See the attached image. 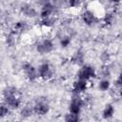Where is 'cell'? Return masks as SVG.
I'll use <instances>...</instances> for the list:
<instances>
[{"instance_id": "cell-30", "label": "cell", "mask_w": 122, "mask_h": 122, "mask_svg": "<svg viewBox=\"0 0 122 122\" xmlns=\"http://www.w3.org/2000/svg\"><path fill=\"white\" fill-rule=\"evenodd\" d=\"M98 1H100V0H98Z\"/></svg>"}, {"instance_id": "cell-18", "label": "cell", "mask_w": 122, "mask_h": 122, "mask_svg": "<svg viewBox=\"0 0 122 122\" xmlns=\"http://www.w3.org/2000/svg\"><path fill=\"white\" fill-rule=\"evenodd\" d=\"M71 36H69V35H64V36H62V37L60 38V46H61L62 48H67V47H69L70 44H71Z\"/></svg>"}, {"instance_id": "cell-6", "label": "cell", "mask_w": 122, "mask_h": 122, "mask_svg": "<svg viewBox=\"0 0 122 122\" xmlns=\"http://www.w3.org/2000/svg\"><path fill=\"white\" fill-rule=\"evenodd\" d=\"M22 69L25 72V75L26 77L30 80V81H34L38 76V71H37V69L34 68L30 63H25L23 64L22 66Z\"/></svg>"}, {"instance_id": "cell-13", "label": "cell", "mask_w": 122, "mask_h": 122, "mask_svg": "<svg viewBox=\"0 0 122 122\" xmlns=\"http://www.w3.org/2000/svg\"><path fill=\"white\" fill-rule=\"evenodd\" d=\"M33 113H34V112H33V106H31V105H30V104L25 105V106L22 108L21 112H20V114H21L23 117H26V118L31 116Z\"/></svg>"}, {"instance_id": "cell-22", "label": "cell", "mask_w": 122, "mask_h": 122, "mask_svg": "<svg viewBox=\"0 0 122 122\" xmlns=\"http://www.w3.org/2000/svg\"><path fill=\"white\" fill-rule=\"evenodd\" d=\"M79 114H74V113H68L65 115V121H69V122H75V121H78L79 120Z\"/></svg>"}, {"instance_id": "cell-11", "label": "cell", "mask_w": 122, "mask_h": 122, "mask_svg": "<svg viewBox=\"0 0 122 122\" xmlns=\"http://www.w3.org/2000/svg\"><path fill=\"white\" fill-rule=\"evenodd\" d=\"M21 11L23 14H25L27 17H30V18H33L37 15L36 10L28 4H25L21 7Z\"/></svg>"}, {"instance_id": "cell-1", "label": "cell", "mask_w": 122, "mask_h": 122, "mask_svg": "<svg viewBox=\"0 0 122 122\" xmlns=\"http://www.w3.org/2000/svg\"><path fill=\"white\" fill-rule=\"evenodd\" d=\"M53 42L49 39V38H45L43 40H41L40 42H38L36 44V51L39 54H47L50 53L51 51H52L53 50Z\"/></svg>"}, {"instance_id": "cell-23", "label": "cell", "mask_w": 122, "mask_h": 122, "mask_svg": "<svg viewBox=\"0 0 122 122\" xmlns=\"http://www.w3.org/2000/svg\"><path fill=\"white\" fill-rule=\"evenodd\" d=\"M67 5L70 8H78L81 5V0H68Z\"/></svg>"}, {"instance_id": "cell-5", "label": "cell", "mask_w": 122, "mask_h": 122, "mask_svg": "<svg viewBox=\"0 0 122 122\" xmlns=\"http://www.w3.org/2000/svg\"><path fill=\"white\" fill-rule=\"evenodd\" d=\"M37 71H38V76L41 77L44 80H49L53 75L52 70H51V68L49 63H42L38 67Z\"/></svg>"}, {"instance_id": "cell-4", "label": "cell", "mask_w": 122, "mask_h": 122, "mask_svg": "<svg viewBox=\"0 0 122 122\" xmlns=\"http://www.w3.org/2000/svg\"><path fill=\"white\" fill-rule=\"evenodd\" d=\"M49 111H50V106L45 99H39L33 105V112L35 114L45 115L49 112Z\"/></svg>"}, {"instance_id": "cell-8", "label": "cell", "mask_w": 122, "mask_h": 122, "mask_svg": "<svg viewBox=\"0 0 122 122\" xmlns=\"http://www.w3.org/2000/svg\"><path fill=\"white\" fill-rule=\"evenodd\" d=\"M56 9L54 7L53 4H51V2H48V3H45L43 5V7L41 8V11H40V16L41 18H45V17H48L50 15H52L54 14Z\"/></svg>"}, {"instance_id": "cell-2", "label": "cell", "mask_w": 122, "mask_h": 122, "mask_svg": "<svg viewBox=\"0 0 122 122\" xmlns=\"http://www.w3.org/2000/svg\"><path fill=\"white\" fill-rule=\"evenodd\" d=\"M95 77V71L94 69L90 65H84L79 69L77 72V79H82L89 81L90 79Z\"/></svg>"}, {"instance_id": "cell-24", "label": "cell", "mask_w": 122, "mask_h": 122, "mask_svg": "<svg viewBox=\"0 0 122 122\" xmlns=\"http://www.w3.org/2000/svg\"><path fill=\"white\" fill-rule=\"evenodd\" d=\"M100 58H101V60L104 62V63H107L109 60H110V54L108 53V52H103L102 54H101V56H100Z\"/></svg>"}, {"instance_id": "cell-10", "label": "cell", "mask_w": 122, "mask_h": 122, "mask_svg": "<svg viewBox=\"0 0 122 122\" xmlns=\"http://www.w3.org/2000/svg\"><path fill=\"white\" fill-rule=\"evenodd\" d=\"M87 88H88V81L86 80L77 79L72 84V91L74 93L80 94L81 92H84L87 90Z\"/></svg>"}, {"instance_id": "cell-20", "label": "cell", "mask_w": 122, "mask_h": 122, "mask_svg": "<svg viewBox=\"0 0 122 122\" xmlns=\"http://www.w3.org/2000/svg\"><path fill=\"white\" fill-rule=\"evenodd\" d=\"M114 21V14L112 13V12H109V13H106L104 15V18H103V22L106 24V25H112Z\"/></svg>"}, {"instance_id": "cell-21", "label": "cell", "mask_w": 122, "mask_h": 122, "mask_svg": "<svg viewBox=\"0 0 122 122\" xmlns=\"http://www.w3.org/2000/svg\"><path fill=\"white\" fill-rule=\"evenodd\" d=\"M10 113V108L7 104H0V117H5Z\"/></svg>"}, {"instance_id": "cell-29", "label": "cell", "mask_w": 122, "mask_h": 122, "mask_svg": "<svg viewBox=\"0 0 122 122\" xmlns=\"http://www.w3.org/2000/svg\"><path fill=\"white\" fill-rule=\"evenodd\" d=\"M53 1H55V0H52V2H53Z\"/></svg>"}, {"instance_id": "cell-15", "label": "cell", "mask_w": 122, "mask_h": 122, "mask_svg": "<svg viewBox=\"0 0 122 122\" xmlns=\"http://www.w3.org/2000/svg\"><path fill=\"white\" fill-rule=\"evenodd\" d=\"M72 62L76 65H82L84 62V53L81 51H77L72 56Z\"/></svg>"}, {"instance_id": "cell-19", "label": "cell", "mask_w": 122, "mask_h": 122, "mask_svg": "<svg viewBox=\"0 0 122 122\" xmlns=\"http://www.w3.org/2000/svg\"><path fill=\"white\" fill-rule=\"evenodd\" d=\"M98 87H99V89H100L101 91L106 92V91H108V90L110 89L111 83H110V81H109L108 79H102V80L99 82Z\"/></svg>"}, {"instance_id": "cell-12", "label": "cell", "mask_w": 122, "mask_h": 122, "mask_svg": "<svg viewBox=\"0 0 122 122\" xmlns=\"http://www.w3.org/2000/svg\"><path fill=\"white\" fill-rule=\"evenodd\" d=\"M56 20H57V18H56L55 14H52V15H50L48 17L41 18V25L43 27H46V28H51L56 23Z\"/></svg>"}, {"instance_id": "cell-26", "label": "cell", "mask_w": 122, "mask_h": 122, "mask_svg": "<svg viewBox=\"0 0 122 122\" xmlns=\"http://www.w3.org/2000/svg\"><path fill=\"white\" fill-rule=\"evenodd\" d=\"M114 86H115L117 89L120 90V88H121V76H120V75H119V76L117 77V79L114 81Z\"/></svg>"}, {"instance_id": "cell-16", "label": "cell", "mask_w": 122, "mask_h": 122, "mask_svg": "<svg viewBox=\"0 0 122 122\" xmlns=\"http://www.w3.org/2000/svg\"><path fill=\"white\" fill-rule=\"evenodd\" d=\"M113 114H114V108H113V106L112 104H108L105 107L104 111H103V116H104V118L109 119V118L112 117Z\"/></svg>"}, {"instance_id": "cell-9", "label": "cell", "mask_w": 122, "mask_h": 122, "mask_svg": "<svg viewBox=\"0 0 122 122\" xmlns=\"http://www.w3.org/2000/svg\"><path fill=\"white\" fill-rule=\"evenodd\" d=\"M81 18H82L83 22H84L87 26H92V25H93V24L96 22V20H97L95 14H94L92 10H85V11L81 14Z\"/></svg>"}, {"instance_id": "cell-7", "label": "cell", "mask_w": 122, "mask_h": 122, "mask_svg": "<svg viewBox=\"0 0 122 122\" xmlns=\"http://www.w3.org/2000/svg\"><path fill=\"white\" fill-rule=\"evenodd\" d=\"M3 99H4V103L7 104L10 109H12V110L18 109L20 107V105H21V100L17 96V94L7 96V97H4Z\"/></svg>"}, {"instance_id": "cell-25", "label": "cell", "mask_w": 122, "mask_h": 122, "mask_svg": "<svg viewBox=\"0 0 122 122\" xmlns=\"http://www.w3.org/2000/svg\"><path fill=\"white\" fill-rule=\"evenodd\" d=\"M102 74H103V76L104 77H106V76H108V75H110V69L107 67V66H104L103 68H102Z\"/></svg>"}, {"instance_id": "cell-3", "label": "cell", "mask_w": 122, "mask_h": 122, "mask_svg": "<svg viewBox=\"0 0 122 122\" xmlns=\"http://www.w3.org/2000/svg\"><path fill=\"white\" fill-rule=\"evenodd\" d=\"M84 105V100L83 98L78 94V93H74V95L72 96L71 100V104H70V112L74 113V114H79L82 107Z\"/></svg>"}, {"instance_id": "cell-27", "label": "cell", "mask_w": 122, "mask_h": 122, "mask_svg": "<svg viewBox=\"0 0 122 122\" xmlns=\"http://www.w3.org/2000/svg\"><path fill=\"white\" fill-rule=\"evenodd\" d=\"M109 1L112 2V3H113V4H118V3H120L121 0H109Z\"/></svg>"}, {"instance_id": "cell-14", "label": "cell", "mask_w": 122, "mask_h": 122, "mask_svg": "<svg viewBox=\"0 0 122 122\" xmlns=\"http://www.w3.org/2000/svg\"><path fill=\"white\" fill-rule=\"evenodd\" d=\"M16 37H17V32L13 30H10L8 35H7V38H6V41H7V44L10 47L14 46L15 43H16Z\"/></svg>"}, {"instance_id": "cell-28", "label": "cell", "mask_w": 122, "mask_h": 122, "mask_svg": "<svg viewBox=\"0 0 122 122\" xmlns=\"http://www.w3.org/2000/svg\"><path fill=\"white\" fill-rule=\"evenodd\" d=\"M43 1H44L45 3H48V2H51L52 0H43Z\"/></svg>"}, {"instance_id": "cell-17", "label": "cell", "mask_w": 122, "mask_h": 122, "mask_svg": "<svg viewBox=\"0 0 122 122\" xmlns=\"http://www.w3.org/2000/svg\"><path fill=\"white\" fill-rule=\"evenodd\" d=\"M27 28H28V25H27V23L25 22V21H18V22H16L15 23V25H14V30L18 33V32H22V31H24V30H27Z\"/></svg>"}]
</instances>
